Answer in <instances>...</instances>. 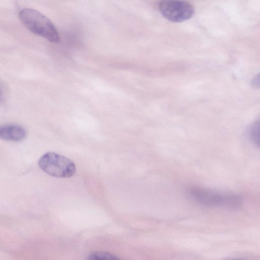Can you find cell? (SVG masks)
Instances as JSON below:
<instances>
[{"label": "cell", "mask_w": 260, "mask_h": 260, "mask_svg": "<svg viewBox=\"0 0 260 260\" xmlns=\"http://www.w3.org/2000/svg\"><path fill=\"white\" fill-rule=\"evenodd\" d=\"M189 194L196 202L209 207L235 209L242 204V197L238 194L219 192L209 189L192 187Z\"/></svg>", "instance_id": "6da1fadb"}, {"label": "cell", "mask_w": 260, "mask_h": 260, "mask_svg": "<svg viewBox=\"0 0 260 260\" xmlns=\"http://www.w3.org/2000/svg\"><path fill=\"white\" fill-rule=\"evenodd\" d=\"M26 136L25 129L22 126L8 124L0 126V138L11 141H20Z\"/></svg>", "instance_id": "5b68a950"}, {"label": "cell", "mask_w": 260, "mask_h": 260, "mask_svg": "<svg viewBox=\"0 0 260 260\" xmlns=\"http://www.w3.org/2000/svg\"><path fill=\"white\" fill-rule=\"evenodd\" d=\"M38 165L43 171L56 177H70L76 172V166L72 160L53 152L44 154Z\"/></svg>", "instance_id": "3957f363"}, {"label": "cell", "mask_w": 260, "mask_h": 260, "mask_svg": "<svg viewBox=\"0 0 260 260\" xmlns=\"http://www.w3.org/2000/svg\"><path fill=\"white\" fill-rule=\"evenodd\" d=\"M162 15L169 21L180 22L188 20L194 13L192 6L181 0H162L159 5Z\"/></svg>", "instance_id": "277c9868"}, {"label": "cell", "mask_w": 260, "mask_h": 260, "mask_svg": "<svg viewBox=\"0 0 260 260\" xmlns=\"http://www.w3.org/2000/svg\"><path fill=\"white\" fill-rule=\"evenodd\" d=\"M2 92L0 89V101L2 100Z\"/></svg>", "instance_id": "ba28073f"}, {"label": "cell", "mask_w": 260, "mask_h": 260, "mask_svg": "<svg viewBox=\"0 0 260 260\" xmlns=\"http://www.w3.org/2000/svg\"><path fill=\"white\" fill-rule=\"evenodd\" d=\"M119 259L116 256L106 252L96 251L91 253L87 257V259L105 260Z\"/></svg>", "instance_id": "52a82bcc"}, {"label": "cell", "mask_w": 260, "mask_h": 260, "mask_svg": "<svg viewBox=\"0 0 260 260\" xmlns=\"http://www.w3.org/2000/svg\"><path fill=\"white\" fill-rule=\"evenodd\" d=\"M249 137L253 144L259 146V124L258 121L252 123L248 130Z\"/></svg>", "instance_id": "8992f818"}, {"label": "cell", "mask_w": 260, "mask_h": 260, "mask_svg": "<svg viewBox=\"0 0 260 260\" xmlns=\"http://www.w3.org/2000/svg\"><path fill=\"white\" fill-rule=\"evenodd\" d=\"M19 17L24 26L31 32L52 42L59 41L56 27L48 18L40 12L25 8L19 12Z\"/></svg>", "instance_id": "7a4b0ae2"}]
</instances>
